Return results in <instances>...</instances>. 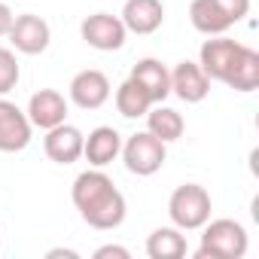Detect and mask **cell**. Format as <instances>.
Segmentation results:
<instances>
[{
    "label": "cell",
    "mask_w": 259,
    "mask_h": 259,
    "mask_svg": "<svg viewBox=\"0 0 259 259\" xmlns=\"http://www.w3.org/2000/svg\"><path fill=\"white\" fill-rule=\"evenodd\" d=\"M28 119L34 128H43V132H49V128L67 122V98L55 89H40L31 95L28 101Z\"/></svg>",
    "instance_id": "12"
},
{
    "label": "cell",
    "mask_w": 259,
    "mask_h": 259,
    "mask_svg": "<svg viewBox=\"0 0 259 259\" xmlns=\"http://www.w3.org/2000/svg\"><path fill=\"white\" fill-rule=\"evenodd\" d=\"M82 141H85V135L79 132L76 125L61 122V125H55V128L46 132L43 150H46V156L55 165H73V162L82 159Z\"/></svg>",
    "instance_id": "10"
},
{
    "label": "cell",
    "mask_w": 259,
    "mask_h": 259,
    "mask_svg": "<svg viewBox=\"0 0 259 259\" xmlns=\"http://www.w3.org/2000/svg\"><path fill=\"white\" fill-rule=\"evenodd\" d=\"M226 85L235 89V92H244V95L259 89V52L256 49H250V46L241 49L232 73L226 76Z\"/></svg>",
    "instance_id": "19"
},
{
    "label": "cell",
    "mask_w": 259,
    "mask_h": 259,
    "mask_svg": "<svg viewBox=\"0 0 259 259\" xmlns=\"http://www.w3.org/2000/svg\"><path fill=\"white\" fill-rule=\"evenodd\" d=\"M119 153H122V135L113 125H98L82 141V156L92 168H107L110 162L119 159Z\"/></svg>",
    "instance_id": "14"
},
{
    "label": "cell",
    "mask_w": 259,
    "mask_h": 259,
    "mask_svg": "<svg viewBox=\"0 0 259 259\" xmlns=\"http://www.w3.org/2000/svg\"><path fill=\"white\" fill-rule=\"evenodd\" d=\"M201 235V247H198V259H241L250 247L247 229L238 220L220 217V220H207Z\"/></svg>",
    "instance_id": "2"
},
{
    "label": "cell",
    "mask_w": 259,
    "mask_h": 259,
    "mask_svg": "<svg viewBox=\"0 0 259 259\" xmlns=\"http://www.w3.org/2000/svg\"><path fill=\"white\" fill-rule=\"evenodd\" d=\"M171 95H177L186 104H201L210 95V79L198 67V61H180L171 70Z\"/></svg>",
    "instance_id": "13"
},
{
    "label": "cell",
    "mask_w": 259,
    "mask_h": 259,
    "mask_svg": "<svg viewBox=\"0 0 259 259\" xmlns=\"http://www.w3.org/2000/svg\"><path fill=\"white\" fill-rule=\"evenodd\" d=\"M186 235L177 226H162L147 238V256L150 259H183L186 256Z\"/></svg>",
    "instance_id": "17"
},
{
    "label": "cell",
    "mask_w": 259,
    "mask_h": 259,
    "mask_svg": "<svg viewBox=\"0 0 259 259\" xmlns=\"http://www.w3.org/2000/svg\"><path fill=\"white\" fill-rule=\"evenodd\" d=\"M217 7H220L223 16L235 25V22H241V19L250 13V0H217Z\"/></svg>",
    "instance_id": "22"
},
{
    "label": "cell",
    "mask_w": 259,
    "mask_h": 259,
    "mask_svg": "<svg viewBox=\"0 0 259 259\" xmlns=\"http://www.w3.org/2000/svg\"><path fill=\"white\" fill-rule=\"evenodd\" d=\"M122 25L128 34H156L165 25V4L162 0H125L122 7Z\"/></svg>",
    "instance_id": "11"
},
{
    "label": "cell",
    "mask_w": 259,
    "mask_h": 259,
    "mask_svg": "<svg viewBox=\"0 0 259 259\" xmlns=\"http://www.w3.org/2000/svg\"><path fill=\"white\" fill-rule=\"evenodd\" d=\"M10 43L16 52L22 55H43L49 49V40H52V31H49V22L34 16V13H22L13 19L10 25Z\"/></svg>",
    "instance_id": "8"
},
{
    "label": "cell",
    "mask_w": 259,
    "mask_h": 259,
    "mask_svg": "<svg viewBox=\"0 0 259 259\" xmlns=\"http://www.w3.org/2000/svg\"><path fill=\"white\" fill-rule=\"evenodd\" d=\"M31 135L34 125L28 113L7 95H0V153H22L31 144Z\"/></svg>",
    "instance_id": "6"
},
{
    "label": "cell",
    "mask_w": 259,
    "mask_h": 259,
    "mask_svg": "<svg viewBox=\"0 0 259 259\" xmlns=\"http://www.w3.org/2000/svg\"><path fill=\"white\" fill-rule=\"evenodd\" d=\"M13 19H16V16H13V10L4 4V0H0V37H7V34H10V25H13Z\"/></svg>",
    "instance_id": "24"
},
{
    "label": "cell",
    "mask_w": 259,
    "mask_h": 259,
    "mask_svg": "<svg viewBox=\"0 0 259 259\" xmlns=\"http://www.w3.org/2000/svg\"><path fill=\"white\" fill-rule=\"evenodd\" d=\"M22 79V67L16 58V49L0 46V95H10Z\"/></svg>",
    "instance_id": "21"
},
{
    "label": "cell",
    "mask_w": 259,
    "mask_h": 259,
    "mask_svg": "<svg viewBox=\"0 0 259 259\" xmlns=\"http://www.w3.org/2000/svg\"><path fill=\"white\" fill-rule=\"evenodd\" d=\"M241 49H244V43L217 34V37H210V40L201 43V49H198V67L207 73L210 82H213V79H217V82H226V76L232 73V67H235Z\"/></svg>",
    "instance_id": "5"
},
{
    "label": "cell",
    "mask_w": 259,
    "mask_h": 259,
    "mask_svg": "<svg viewBox=\"0 0 259 259\" xmlns=\"http://www.w3.org/2000/svg\"><path fill=\"white\" fill-rule=\"evenodd\" d=\"M210 210H213V201H210V192L198 183H183L171 192L168 198V217L177 229L183 232H195L201 229L207 220H210Z\"/></svg>",
    "instance_id": "3"
},
{
    "label": "cell",
    "mask_w": 259,
    "mask_h": 259,
    "mask_svg": "<svg viewBox=\"0 0 259 259\" xmlns=\"http://www.w3.org/2000/svg\"><path fill=\"white\" fill-rule=\"evenodd\" d=\"M113 101H116V110L125 116V119H138V116H147V110L153 107V98L128 76L119 89H116V95H113Z\"/></svg>",
    "instance_id": "20"
},
{
    "label": "cell",
    "mask_w": 259,
    "mask_h": 259,
    "mask_svg": "<svg viewBox=\"0 0 259 259\" xmlns=\"http://www.w3.org/2000/svg\"><path fill=\"white\" fill-rule=\"evenodd\" d=\"M79 37H82L92 49H98V52H119V49L125 46L128 31H125V25H122L119 16L95 13V16L82 19V25H79Z\"/></svg>",
    "instance_id": "7"
},
{
    "label": "cell",
    "mask_w": 259,
    "mask_h": 259,
    "mask_svg": "<svg viewBox=\"0 0 259 259\" xmlns=\"http://www.w3.org/2000/svg\"><path fill=\"white\" fill-rule=\"evenodd\" d=\"M147 132H150V135H156V138H159V141H165V144H174V141H180V138H183L186 122H183V116H180L174 107L153 104V107L147 110Z\"/></svg>",
    "instance_id": "16"
},
{
    "label": "cell",
    "mask_w": 259,
    "mask_h": 259,
    "mask_svg": "<svg viewBox=\"0 0 259 259\" xmlns=\"http://www.w3.org/2000/svg\"><path fill=\"white\" fill-rule=\"evenodd\" d=\"M189 22L204 37H217V34H226L232 28V22L217 7V0H192L189 4Z\"/></svg>",
    "instance_id": "18"
},
{
    "label": "cell",
    "mask_w": 259,
    "mask_h": 259,
    "mask_svg": "<svg viewBox=\"0 0 259 259\" xmlns=\"http://www.w3.org/2000/svg\"><path fill=\"white\" fill-rule=\"evenodd\" d=\"M70 101L79 107V110H98V107H104L107 101H110V79H107V73H101V70H95V67H85V70H79L73 79H70Z\"/></svg>",
    "instance_id": "9"
},
{
    "label": "cell",
    "mask_w": 259,
    "mask_h": 259,
    "mask_svg": "<svg viewBox=\"0 0 259 259\" xmlns=\"http://www.w3.org/2000/svg\"><path fill=\"white\" fill-rule=\"evenodd\" d=\"M122 162H125V168L132 171V174H138V177H153L162 165H165V159H168V144L165 141H159L156 135H150V132H135L128 141H122Z\"/></svg>",
    "instance_id": "4"
},
{
    "label": "cell",
    "mask_w": 259,
    "mask_h": 259,
    "mask_svg": "<svg viewBox=\"0 0 259 259\" xmlns=\"http://www.w3.org/2000/svg\"><path fill=\"white\" fill-rule=\"evenodd\" d=\"M128 259V256H132V253H128L125 247H119V244H104V247H98L95 250V259Z\"/></svg>",
    "instance_id": "23"
},
{
    "label": "cell",
    "mask_w": 259,
    "mask_h": 259,
    "mask_svg": "<svg viewBox=\"0 0 259 259\" xmlns=\"http://www.w3.org/2000/svg\"><path fill=\"white\" fill-rule=\"evenodd\" d=\"M70 198H73V207L79 210V217L98 229V232H110V229H119L122 220H125V195L116 189V183L101 171V168H92V171H82L76 180H73V189H70Z\"/></svg>",
    "instance_id": "1"
},
{
    "label": "cell",
    "mask_w": 259,
    "mask_h": 259,
    "mask_svg": "<svg viewBox=\"0 0 259 259\" xmlns=\"http://www.w3.org/2000/svg\"><path fill=\"white\" fill-rule=\"evenodd\" d=\"M46 256H49V259H58V256H67V259H76L79 253H76V250H64V247H58V250H49Z\"/></svg>",
    "instance_id": "25"
},
{
    "label": "cell",
    "mask_w": 259,
    "mask_h": 259,
    "mask_svg": "<svg viewBox=\"0 0 259 259\" xmlns=\"http://www.w3.org/2000/svg\"><path fill=\"white\" fill-rule=\"evenodd\" d=\"M132 79L153 98V104H162L171 95V70L159 58H141L132 67Z\"/></svg>",
    "instance_id": "15"
}]
</instances>
